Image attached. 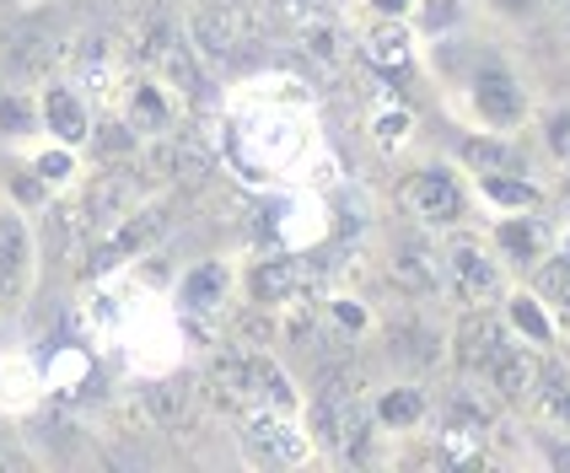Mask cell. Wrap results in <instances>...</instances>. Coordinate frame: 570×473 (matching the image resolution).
<instances>
[{"label":"cell","mask_w":570,"mask_h":473,"mask_svg":"<svg viewBox=\"0 0 570 473\" xmlns=\"http://www.w3.org/2000/svg\"><path fill=\"white\" fill-rule=\"evenodd\" d=\"M399 199H404V210H410L420 226H431V231H458V226L469 221V210H474V194L469 184L452 173V167H414L410 178L399 184Z\"/></svg>","instance_id":"cell-1"},{"label":"cell","mask_w":570,"mask_h":473,"mask_svg":"<svg viewBox=\"0 0 570 473\" xmlns=\"http://www.w3.org/2000/svg\"><path fill=\"white\" fill-rule=\"evenodd\" d=\"M38 285V237L17 199H0V313L17 317Z\"/></svg>","instance_id":"cell-2"},{"label":"cell","mask_w":570,"mask_h":473,"mask_svg":"<svg viewBox=\"0 0 570 473\" xmlns=\"http://www.w3.org/2000/svg\"><path fill=\"white\" fill-rule=\"evenodd\" d=\"M243 452L248 463H264V469H285V463H307L313 457V436H307V420L296 425L291 410H275V404H254L248 420H243Z\"/></svg>","instance_id":"cell-3"},{"label":"cell","mask_w":570,"mask_h":473,"mask_svg":"<svg viewBox=\"0 0 570 473\" xmlns=\"http://www.w3.org/2000/svg\"><path fill=\"white\" fill-rule=\"evenodd\" d=\"M469 108H474V119L484 129H501V135H511V129H522V119H528V87L511 76L501 60L479 65L474 81H469Z\"/></svg>","instance_id":"cell-4"},{"label":"cell","mask_w":570,"mask_h":473,"mask_svg":"<svg viewBox=\"0 0 570 473\" xmlns=\"http://www.w3.org/2000/svg\"><path fill=\"white\" fill-rule=\"evenodd\" d=\"M442 269H446V285H452L463 302H490V296H501V285H507V269H501L495 248L469 237V231H458V237L446 243Z\"/></svg>","instance_id":"cell-5"},{"label":"cell","mask_w":570,"mask_h":473,"mask_svg":"<svg viewBox=\"0 0 570 473\" xmlns=\"http://www.w3.org/2000/svg\"><path fill=\"white\" fill-rule=\"evenodd\" d=\"M38 135H49L60 146H76V151L92 140V108L70 81H49L38 92Z\"/></svg>","instance_id":"cell-6"},{"label":"cell","mask_w":570,"mask_h":473,"mask_svg":"<svg viewBox=\"0 0 570 473\" xmlns=\"http://www.w3.org/2000/svg\"><path fill=\"white\" fill-rule=\"evenodd\" d=\"M479 372H484V382H490L507 404H528V398L539 393V377H543L539 355L522 349V345H511V339H501V345L490 349V361H484Z\"/></svg>","instance_id":"cell-7"},{"label":"cell","mask_w":570,"mask_h":473,"mask_svg":"<svg viewBox=\"0 0 570 473\" xmlns=\"http://www.w3.org/2000/svg\"><path fill=\"white\" fill-rule=\"evenodd\" d=\"M490 248L511 269H533L543 253H549V231L533 221V210H511V216H501V221L490 226Z\"/></svg>","instance_id":"cell-8"},{"label":"cell","mask_w":570,"mask_h":473,"mask_svg":"<svg viewBox=\"0 0 570 473\" xmlns=\"http://www.w3.org/2000/svg\"><path fill=\"white\" fill-rule=\"evenodd\" d=\"M232 285H237V269H232L226 258H205V264L184 269V280H178V307H184V313H216L226 296H232Z\"/></svg>","instance_id":"cell-9"},{"label":"cell","mask_w":570,"mask_h":473,"mask_svg":"<svg viewBox=\"0 0 570 473\" xmlns=\"http://www.w3.org/2000/svg\"><path fill=\"white\" fill-rule=\"evenodd\" d=\"M463 173H474V178H495V173H528V157H522V146L501 135V129H484L474 140H463Z\"/></svg>","instance_id":"cell-10"},{"label":"cell","mask_w":570,"mask_h":473,"mask_svg":"<svg viewBox=\"0 0 570 473\" xmlns=\"http://www.w3.org/2000/svg\"><path fill=\"white\" fill-rule=\"evenodd\" d=\"M248 296H254L258 307H291V296H296V285H302V264H291V258H264L254 264L248 275Z\"/></svg>","instance_id":"cell-11"},{"label":"cell","mask_w":570,"mask_h":473,"mask_svg":"<svg viewBox=\"0 0 570 473\" xmlns=\"http://www.w3.org/2000/svg\"><path fill=\"white\" fill-rule=\"evenodd\" d=\"M361 55L377 65L382 76H393V70H410L414 65V38L404 22H393V17H382L377 28L361 38Z\"/></svg>","instance_id":"cell-12"},{"label":"cell","mask_w":570,"mask_h":473,"mask_svg":"<svg viewBox=\"0 0 570 473\" xmlns=\"http://www.w3.org/2000/svg\"><path fill=\"white\" fill-rule=\"evenodd\" d=\"M479 184V199H490L495 210H539L543 205V189L528 178V173H495V178H474Z\"/></svg>","instance_id":"cell-13"},{"label":"cell","mask_w":570,"mask_h":473,"mask_svg":"<svg viewBox=\"0 0 570 473\" xmlns=\"http://www.w3.org/2000/svg\"><path fill=\"white\" fill-rule=\"evenodd\" d=\"M372 414H377L382 431H414V425L431 414V398H425L420 387H387V393H377Z\"/></svg>","instance_id":"cell-14"},{"label":"cell","mask_w":570,"mask_h":473,"mask_svg":"<svg viewBox=\"0 0 570 473\" xmlns=\"http://www.w3.org/2000/svg\"><path fill=\"white\" fill-rule=\"evenodd\" d=\"M507 323L528 339V345H554V317L543 313V302L533 296V290H511L507 296Z\"/></svg>","instance_id":"cell-15"},{"label":"cell","mask_w":570,"mask_h":473,"mask_svg":"<svg viewBox=\"0 0 570 473\" xmlns=\"http://www.w3.org/2000/svg\"><path fill=\"white\" fill-rule=\"evenodd\" d=\"M28 173L43 184V189L55 194V189H65L70 178H76V146H60V140H49V146H38L28 157Z\"/></svg>","instance_id":"cell-16"},{"label":"cell","mask_w":570,"mask_h":473,"mask_svg":"<svg viewBox=\"0 0 570 473\" xmlns=\"http://www.w3.org/2000/svg\"><path fill=\"white\" fill-rule=\"evenodd\" d=\"M533 296L543 307H570V258H549L543 253L533 264Z\"/></svg>","instance_id":"cell-17"},{"label":"cell","mask_w":570,"mask_h":473,"mask_svg":"<svg viewBox=\"0 0 570 473\" xmlns=\"http://www.w3.org/2000/svg\"><path fill=\"white\" fill-rule=\"evenodd\" d=\"M0 135H6V140H28V135H38V97L0 92Z\"/></svg>","instance_id":"cell-18"},{"label":"cell","mask_w":570,"mask_h":473,"mask_svg":"<svg viewBox=\"0 0 570 473\" xmlns=\"http://www.w3.org/2000/svg\"><path fill=\"white\" fill-rule=\"evenodd\" d=\"M167 125V97H161L157 81H135L129 87V129H161Z\"/></svg>","instance_id":"cell-19"},{"label":"cell","mask_w":570,"mask_h":473,"mask_svg":"<svg viewBox=\"0 0 570 473\" xmlns=\"http://www.w3.org/2000/svg\"><path fill=\"white\" fill-rule=\"evenodd\" d=\"M533 398L543 404L549 420H560V425L570 431V366H549V372L539 377V393H533Z\"/></svg>","instance_id":"cell-20"},{"label":"cell","mask_w":570,"mask_h":473,"mask_svg":"<svg viewBox=\"0 0 570 473\" xmlns=\"http://www.w3.org/2000/svg\"><path fill=\"white\" fill-rule=\"evenodd\" d=\"M410 17H420V28L425 32H446L458 17H463V0H414Z\"/></svg>","instance_id":"cell-21"},{"label":"cell","mask_w":570,"mask_h":473,"mask_svg":"<svg viewBox=\"0 0 570 473\" xmlns=\"http://www.w3.org/2000/svg\"><path fill=\"white\" fill-rule=\"evenodd\" d=\"M543 146L560 161H570V108H549L543 114Z\"/></svg>","instance_id":"cell-22"},{"label":"cell","mask_w":570,"mask_h":473,"mask_svg":"<svg viewBox=\"0 0 570 473\" xmlns=\"http://www.w3.org/2000/svg\"><path fill=\"white\" fill-rule=\"evenodd\" d=\"M410 140V114H377V146L399 151Z\"/></svg>","instance_id":"cell-23"},{"label":"cell","mask_w":570,"mask_h":473,"mask_svg":"<svg viewBox=\"0 0 570 473\" xmlns=\"http://www.w3.org/2000/svg\"><path fill=\"white\" fill-rule=\"evenodd\" d=\"M484 11H495V17H511V22H522V17H533L539 11V0H479Z\"/></svg>","instance_id":"cell-24"},{"label":"cell","mask_w":570,"mask_h":473,"mask_svg":"<svg viewBox=\"0 0 570 473\" xmlns=\"http://www.w3.org/2000/svg\"><path fill=\"white\" fill-rule=\"evenodd\" d=\"M0 469H32V452L17 446L11 436H0Z\"/></svg>","instance_id":"cell-25"},{"label":"cell","mask_w":570,"mask_h":473,"mask_svg":"<svg viewBox=\"0 0 570 473\" xmlns=\"http://www.w3.org/2000/svg\"><path fill=\"white\" fill-rule=\"evenodd\" d=\"M372 11H377V17H393V22H410L414 0H372Z\"/></svg>","instance_id":"cell-26"},{"label":"cell","mask_w":570,"mask_h":473,"mask_svg":"<svg viewBox=\"0 0 570 473\" xmlns=\"http://www.w3.org/2000/svg\"><path fill=\"white\" fill-rule=\"evenodd\" d=\"M194 6H205V11H226V17H237V11H248L254 0H194Z\"/></svg>","instance_id":"cell-27"},{"label":"cell","mask_w":570,"mask_h":473,"mask_svg":"<svg viewBox=\"0 0 570 473\" xmlns=\"http://www.w3.org/2000/svg\"><path fill=\"white\" fill-rule=\"evenodd\" d=\"M285 11H307V6H313V0H281Z\"/></svg>","instance_id":"cell-28"},{"label":"cell","mask_w":570,"mask_h":473,"mask_svg":"<svg viewBox=\"0 0 570 473\" xmlns=\"http://www.w3.org/2000/svg\"><path fill=\"white\" fill-rule=\"evenodd\" d=\"M0 355H6V313H0Z\"/></svg>","instance_id":"cell-29"},{"label":"cell","mask_w":570,"mask_h":473,"mask_svg":"<svg viewBox=\"0 0 570 473\" xmlns=\"http://www.w3.org/2000/svg\"><path fill=\"white\" fill-rule=\"evenodd\" d=\"M566 38H570V22H566Z\"/></svg>","instance_id":"cell-30"}]
</instances>
